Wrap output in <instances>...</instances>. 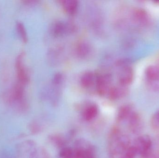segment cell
Segmentation results:
<instances>
[{
  "label": "cell",
  "mask_w": 159,
  "mask_h": 158,
  "mask_svg": "<svg viewBox=\"0 0 159 158\" xmlns=\"http://www.w3.org/2000/svg\"><path fill=\"white\" fill-rule=\"evenodd\" d=\"M73 150L75 158H96V151L94 146L85 139L76 140Z\"/></svg>",
  "instance_id": "1"
},
{
  "label": "cell",
  "mask_w": 159,
  "mask_h": 158,
  "mask_svg": "<svg viewBox=\"0 0 159 158\" xmlns=\"http://www.w3.org/2000/svg\"><path fill=\"white\" fill-rule=\"evenodd\" d=\"M138 154L143 158H147L151 154L152 141L148 135L139 136L135 140L134 145Z\"/></svg>",
  "instance_id": "2"
},
{
  "label": "cell",
  "mask_w": 159,
  "mask_h": 158,
  "mask_svg": "<svg viewBox=\"0 0 159 158\" xmlns=\"http://www.w3.org/2000/svg\"><path fill=\"white\" fill-rule=\"evenodd\" d=\"M16 68L18 83L25 86L29 83L30 77L24 65V55L23 53L18 56L16 59Z\"/></svg>",
  "instance_id": "3"
},
{
  "label": "cell",
  "mask_w": 159,
  "mask_h": 158,
  "mask_svg": "<svg viewBox=\"0 0 159 158\" xmlns=\"http://www.w3.org/2000/svg\"><path fill=\"white\" fill-rule=\"evenodd\" d=\"M112 76L110 74H104L98 76L96 88L99 94L104 96L108 94L112 86Z\"/></svg>",
  "instance_id": "4"
},
{
  "label": "cell",
  "mask_w": 159,
  "mask_h": 158,
  "mask_svg": "<svg viewBox=\"0 0 159 158\" xmlns=\"http://www.w3.org/2000/svg\"><path fill=\"white\" fill-rule=\"evenodd\" d=\"M128 119V125L130 130L134 134L140 132L143 128V122L140 115L133 111Z\"/></svg>",
  "instance_id": "5"
},
{
  "label": "cell",
  "mask_w": 159,
  "mask_h": 158,
  "mask_svg": "<svg viewBox=\"0 0 159 158\" xmlns=\"http://www.w3.org/2000/svg\"><path fill=\"white\" fill-rule=\"evenodd\" d=\"M134 71L133 69L128 65H125L119 74V82L120 85L127 86L130 84L134 79Z\"/></svg>",
  "instance_id": "6"
},
{
  "label": "cell",
  "mask_w": 159,
  "mask_h": 158,
  "mask_svg": "<svg viewBox=\"0 0 159 158\" xmlns=\"http://www.w3.org/2000/svg\"><path fill=\"white\" fill-rule=\"evenodd\" d=\"M132 17L135 22L142 26L147 25L150 22V16L148 13L143 8H137L134 10Z\"/></svg>",
  "instance_id": "7"
},
{
  "label": "cell",
  "mask_w": 159,
  "mask_h": 158,
  "mask_svg": "<svg viewBox=\"0 0 159 158\" xmlns=\"http://www.w3.org/2000/svg\"><path fill=\"white\" fill-rule=\"evenodd\" d=\"M74 30V26L73 24L61 21L56 23L52 28L53 34L57 36H61L65 33L71 32Z\"/></svg>",
  "instance_id": "8"
},
{
  "label": "cell",
  "mask_w": 159,
  "mask_h": 158,
  "mask_svg": "<svg viewBox=\"0 0 159 158\" xmlns=\"http://www.w3.org/2000/svg\"><path fill=\"white\" fill-rule=\"evenodd\" d=\"M128 92L127 87L120 84L118 86H112L107 96L111 100H116L125 97Z\"/></svg>",
  "instance_id": "9"
},
{
  "label": "cell",
  "mask_w": 159,
  "mask_h": 158,
  "mask_svg": "<svg viewBox=\"0 0 159 158\" xmlns=\"http://www.w3.org/2000/svg\"><path fill=\"white\" fill-rule=\"evenodd\" d=\"M98 76L92 72L84 73L80 79V83L83 88H89L97 83Z\"/></svg>",
  "instance_id": "10"
},
{
  "label": "cell",
  "mask_w": 159,
  "mask_h": 158,
  "mask_svg": "<svg viewBox=\"0 0 159 158\" xmlns=\"http://www.w3.org/2000/svg\"><path fill=\"white\" fill-rule=\"evenodd\" d=\"M98 107L95 104H90L85 107L82 113V117L87 121L95 118L98 114Z\"/></svg>",
  "instance_id": "11"
},
{
  "label": "cell",
  "mask_w": 159,
  "mask_h": 158,
  "mask_svg": "<svg viewBox=\"0 0 159 158\" xmlns=\"http://www.w3.org/2000/svg\"><path fill=\"white\" fill-rule=\"evenodd\" d=\"M132 112L133 107L131 105H125L122 106L118 111L117 120L122 122L127 119Z\"/></svg>",
  "instance_id": "12"
},
{
  "label": "cell",
  "mask_w": 159,
  "mask_h": 158,
  "mask_svg": "<svg viewBox=\"0 0 159 158\" xmlns=\"http://www.w3.org/2000/svg\"><path fill=\"white\" fill-rule=\"evenodd\" d=\"M62 4L65 12L69 15H74L78 10V3L77 1L66 0L62 2Z\"/></svg>",
  "instance_id": "13"
},
{
  "label": "cell",
  "mask_w": 159,
  "mask_h": 158,
  "mask_svg": "<svg viewBox=\"0 0 159 158\" xmlns=\"http://www.w3.org/2000/svg\"><path fill=\"white\" fill-rule=\"evenodd\" d=\"M147 81L154 80L159 78V65H151L147 68L145 70Z\"/></svg>",
  "instance_id": "14"
},
{
  "label": "cell",
  "mask_w": 159,
  "mask_h": 158,
  "mask_svg": "<svg viewBox=\"0 0 159 158\" xmlns=\"http://www.w3.org/2000/svg\"><path fill=\"white\" fill-rule=\"evenodd\" d=\"M49 140L50 143L58 148H62L65 147L66 142L65 139L58 135H53L49 137Z\"/></svg>",
  "instance_id": "15"
},
{
  "label": "cell",
  "mask_w": 159,
  "mask_h": 158,
  "mask_svg": "<svg viewBox=\"0 0 159 158\" xmlns=\"http://www.w3.org/2000/svg\"><path fill=\"white\" fill-rule=\"evenodd\" d=\"M91 52V48L87 43L80 44L77 48V53L80 57L84 58L88 56Z\"/></svg>",
  "instance_id": "16"
},
{
  "label": "cell",
  "mask_w": 159,
  "mask_h": 158,
  "mask_svg": "<svg viewBox=\"0 0 159 158\" xmlns=\"http://www.w3.org/2000/svg\"><path fill=\"white\" fill-rule=\"evenodd\" d=\"M59 156L61 158H74V152L73 148L67 147L61 148Z\"/></svg>",
  "instance_id": "17"
},
{
  "label": "cell",
  "mask_w": 159,
  "mask_h": 158,
  "mask_svg": "<svg viewBox=\"0 0 159 158\" xmlns=\"http://www.w3.org/2000/svg\"><path fill=\"white\" fill-rule=\"evenodd\" d=\"M16 27L17 31L20 37L21 38V40L24 42L27 41L28 40V36H27L26 29L23 24L20 22H18Z\"/></svg>",
  "instance_id": "18"
},
{
  "label": "cell",
  "mask_w": 159,
  "mask_h": 158,
  "mask_svg": "<svg viewBox=\"0 0 159 158\" xmlns=\"http://www.w3.org/2000/svg\"><path fill=\"white\" fill-rule=\"evenodd\" d=\"M138 154L134 146H129L121 155L120 158H134Z\"/></svg>",
  "instance_id": "19"
},
{
  "label": "cell",
  "mask_w": 159,
  "mask_h": 158,
  "mask_svg": "<svg viewBox=\"0 0 159 158\" xmlns=\"http://www.w3.org/2000/svg\"><path fill=\"white\" fill-rule=\"evenodd\" d=\"M148 86L150 90L155 92H159V78L154 80L147 81Z\"/></svg>",
  "instance_id": "20"
},
{
  "label": "cell",
  "mask_w": 159,
  "mask_h": 158,
  "mask_svg": "<svg viewBox=\"0 0 159 158\" xmlns=\"http://www.w3.org/2000/svg\"><path fill=\"white\" fill-rule=\"evenodd\" d=\"M152 122L154 128H159V110L153 116Z\"/></svg>",
  "instance_id": "21"
},
{
  "label": "cell",
  "mask_w": 159,
  "mask_h": 158,
  "mask_svg": "<svg viewBox=\"0 0 159 158\" xmlns=\"http://www.w3.org/2000/svg\"><path fill=\"white\" fill-rule=\"evenodd\" d=\"M37 158H50L49 155L45 149H42L39 151Z\"/></svg>",
  "instance_id": "22"
},
{
  "label": "cell",
  "mask_w": 159,
  "mask_h": 158,
  "mask_svg": "<svg viewBox=\"0 0 159 158\" xmlns=\"http://www.w3.org/2000/svg\"><path fill=\"white\" fill-rule=\"evenodd\" d=\"M62 75L61 74H57L55 75L54 78V83L55 84H59L61 82L62 80Z\"/></svg>",
  "instance_id": "23"
},
{
  "label": "cell",
  "mask_w": 159,
  "mask_h": 158,
  "mask_svg": "<svg viewBox=\"0 0 159 158\" xmlns=\"http://www.w3.org/2000/svg\"><path fill=\"white\" fill-rule=\"evenodd\" d=\"M147 158H159V153L157 154H155L154 155L150 154V156Z\"/></svg>",
  "instance_id": "24"
},
{
  "label": "cell",
  "mask_w": 159,
  "mask_h": 158,
  "mask_svg": "<svg viewBox=\"0 0 159 158\" xmlns=\"http://www.w3.org/2000/svg\"><path fill=\"white\" fill-rule=\"evenodd\" d=\"M158 65H159V58L158 59Z\"/></svg>",
  "instance_id": "25"
}]
</instances>
